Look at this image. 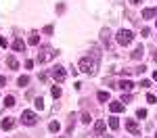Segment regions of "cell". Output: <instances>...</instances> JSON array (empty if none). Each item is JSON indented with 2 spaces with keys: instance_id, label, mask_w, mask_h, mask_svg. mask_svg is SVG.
<instances>
[{
  "instance_id": "cell-1",
  "label": "cell",
  "mask_w": 157,
  "mask_h": 138,
  "mask_svg": "<svg viewBox=\"0 0 157 138\" xmlns=\"http://www.w3.org/2000/svg\"><path fill=\"white\" fill-rule=\"evenodd\" d=\"M80 71H84V73H88V75H94L97 73V67H99V55H94V57H82L80 59Z\"/></svg>"
},
{
  "instance_id": "cell-2",
  "label": "cell",
  "mask_w": 157,
  "mask_h": 138,
  "mask_svg": "<svg viewBox=\"0 0 157 138\" xmlns=\"http://www.w3.org/2000/svg\"><path fill=\"white\" fill-rule=\"evenodd\" d=\"M59 53L55 48H50V46H44V48H40V53H38V63H46V61H52Z\"/></svg>"
},
{
  "instance_id": "cell-3",
  "label": "cell",
  "mask_w": 157,
  "mask_h": 138,
  "mask_svg": "<svg viewBox=\"0 0 157 138\" xmlns=\"http://www.w3.org/2000/svg\"><path fill=\"white\" fill-rule=\"evenodd\" d=\"M132 40H134V33L130 31V29H119V31H117V42H119L121 46L132 44Z\"/></svg>"
},
{
  "instance_id": "cell-4",
  "label": "cell",
  "mask_w": 157,
  "mask_h": 138,
  "mask_svg": "<svg viewBox=\"0 0 157 138\" xmlns=\"http://www.w3.org/2000/svg\"><path fill=\"white\" fill-rule=\"evenodd\" d=\"M21 122H23L25 126H36L38 117H36L34 111H23V113H21Z\"/></svg>"
},
{
  "instance_id": "cell-5",
  "label": "cell",
  "mask_w": 157,
  "mask_h": 138,
  "mask_svg": "<svg viewBox=\"0 0 157 138\" xmlns=\"http://www.w3.org/2000/svg\"><path fill=\"white\" fill-rule=\"evenodd\" d=\"M50 75L55 77L57 82H63L67 73H65V69H63V67H59V65H57V67H55V69H52V71H50Z\"/></svg>"
},
{
  "instance_id": "cell-6",
  "label": "cell",
  "mask_w": 157,
  "mask_h": 138,
  "mask_svg": "<svg viewBox=\"0 0 157 138\" xmlns=\"http://www.w3.org/2000/svg\"><path fill=\"white\" fill-rule=\"evenodd\" d=\"M126 128H128V132H132V134H141V126H138L134 119H128V122H126Z\"/></svg>"
},
{
  "instance_id": "cell-7",
  "label": "cell",
  "mask_w": 157,
  "mask_h": 138,
  "mask_svg": "<svg viewBox=\"0 0 157 138\" xmlns=\"http://www.w3.org/2000/svg\"><path fill=\"white\" fill-rule=\"evenodd\" d=\"M117 88H119V90H124V92H130V90L134 88V84L130 82V80H121V82L117 84Z\"/></svg>"
},
{
  "instance_id": "cell-8",
  "label": "cell",
  "mask_w": 157,
  "mask_h": 138,
  "mask_svg": "<svg viewBox=\"0 0 157 138\" xmlns=\"http://www.w3.org/2000/svg\"><path fill=\"white\" fill-rule=\"evenodd\" d=\"M109 111H111V113H119V111H124V102H119V100L111 102V105H109Z\"/></svg>"
},
{
  "instance_id": "cell-9",
  "label": "cell",
  "mask_w": 157,
  "mask_h": 138,
  "mask_svg": "<svg viewBox=\"0 0 157 138\" xmlns=\"http://www.w3.org/2000/svg\"><path fill=\"white\" fill-rule=\"evenodd\" d=\"M13 126H15L13 117H6V119H2V122H0V128H2V130H11Z\"/></svg>"
},
{
  "instance_id": "cell-10",
  "label": "cell",
  "mask_w": 157,
  "mask_h": 138,
  "mask_svg": "<svg viewBox=\"0 0 157 138\" xmlns=\"http://www.w3.org/2000/svg\"><path fill=\"white\" fill-rule=\"evenodd\" d=\"M157 17V8H145L143 11V19H153Z\"/></svg>"
},
{
  "instance_id": "cell-11",
  "label": "cell",
  "mask_w": 157,
  "mask_h": 138,
  "mask_svg": "<svg viewBox=\"0 0 157 138\" xmlns=\"http://www.w3.org/2000/svg\"><path fill=\"white\" fill-rule=\"evenodd\" d=\"M13 48L17 50V53H21V50H25V42H23L21 38H17V40L13 42Z\"/></svg>"
},
{
  "instance_id": "cell-12",
  "label": "cell",
  "mask_w": 157,
  "mask_h": 138,
  "mask_svg": "<svg viewBox=\"0 0 157 138\" xmlns=\"http://www.w3.org/2000/svg\"><path fill=\"white\" fill-rule=\"evenodd\" d=\"M105 128H107V124H105L103 119H99V122L94 124V132H97V134H103V132H105Z\"/></svg>"
},
{
  "instance_id": "cell-13",
  "label": "cell",
  "mask_w": 157,
  "mask_h": 138,
  "mask_svg": "<svg viewBox=\"0 0 157 138\" xmlns=\"http://www.w3.org/2000/svg\"><path fill=\"white\" fill-rule=\"evenodd\" d=\"M143 55H145V48L143 46H136L134 53H132V59H143Z\"/></svg>"
},
{
  "instance_id": "cell-14",
  "label": "cell",
  "mask_w": 157,
  "mask_h": 138,
  "mask_svg": "<svg viewBox=\"0 0 157 138\" xmlns=\"http://www.w3.org/2000/svg\"><path fill=\"white\" fill-rule=\"evenodd\" d=\"M6 65L11 67V69H17V67H19V63H17L15 57H8V59H6Z\"/></svg>"
},
{
  "instance_id": "cell-15",
  "label": "cell",
  "mask_w": 157,
  "mask_h": 138,
  "mask_svg": "<svg viewBox=\"0 0 157 138\" xmlns=\"http://www.w3.org/2000/svg\"><path fill=\"white\" fill-rule=\"evenodd\" d=\"M109 126H111V130H117L119 128V119L117 117H109Z\"/></svg>"
},
{
  "instance_id": "cell-16",
  "label": "cell",
  "mask_w": 157,
  "mask_h": 138,
  "mask_svg": "<svg viewBox=\"0 0 157 138\" xmlns=\"http://www.w3.org/2000/svg\"><path fill=\"white\" fill-rule=\"evenodd\" d=\"M97 98H99L101 102H105V100H109V92H105V90H101V92L97 94Z\"/></svg>"
},
{
  "instance_id": "cell-17",
  "label": "cell",
  "mask_w": 157,
  "mask_h": 138,
  "mask_svg": "<svg viewBox=\"0 0 157 138\" xmlns=\"http://www.w3.org/2000/svg\"><path fill=\"white\" fill-rule=\"evenodd\" d=\"M34 107H36V109H40V111L44 109V100H42V96H38L36 100H34Z\"/></svg>"
},
{
  "instance_id": "cell-18",
  "label": "cell",
  "mask_w": 157,
  "mask_h": 138,
  "mask_svg": "<svg viewBox=\"0 0 157 138\" xmlns=\"http://www.w3.org/2000/svg\"><path fill=\"white\" fill-rule=\"evenodd\" d=\"M48 130H50V132H59V130H61V124H59V122H50Z\"/></svg>"
},
{
  "instance_id": "cell-19",
  "label": "cell",
  "mask_w": 157,
  "mask_h": 138,
  "mask_svg": "<svg viewBox=\"0 0 157 138\" xmlns=\"http://www.w3.org/2000/svg\"><path fill=\"white\" fill-rule=\"evenodd\" d=\"M50 94H52V96H55V98H59V96H61V88H59V86H52Z\"/></svg>"
},
{
  "instance_id": "cell-20",
  "label": "cell",
  "mask_w": 157,
  "mask_h": 138,
  "mask_svg": "<svg viewBox=\"0 0 157 138\" xmlns=\"http://www.w3.org/2000/svg\"><path fill=\"white\" fill-rule=\"evenodd\" d=\"M38 42H40V38H38V33H34V36H29V44H32V46H36Z\"/></svg>"
},
{
  "instance_id": "cell-21",
  "label": "cell",
  "mask_w": 157,
  "mask_h": 138,
  "mask_svg": "<svg viewBox=\"0 0 157 138\" xmlns=\"http://www.w3.org/2000/svg\"><path fill=\"white\" fill-rule=\"evenodd\" d=\"M27 84H29V77L27 75H21L19 77V86H27Z\"/></svg>"
},
{
  "instance_id": "cell-22",
  "label": "cell",
  "mask_w": 157,
  "mask_h": 138,
  "mask_svg": "<svg viewBox=\"0 0 157 138\" xmlns=\"http://www.w3.org/2000/svg\"><path fill=\"white\" fill-rule=\"evenodd\" d=\"M4 105H6V107H13V105H15V96H6V98H4Z\"/></svg>"
},
{
  "instance_id": "cell-23",
  "label": "cell",
  "mask_w": 157,
  "mask_h": 138,
  "mask_svg": "<svg viewBox=\"0 0 157 138\" xmlns=\"http://www.w3.org/2000/svg\"><path fill=\"white\" fill-rule=\"evenodd\" d=\"M136 117H141V119L147 117V109H138V111H136Z\"/></svg>"
},
{
  "instance_id": "cell-24",
  "label": "cell",
  "mask_w": 157,
  "mask_h": 138,
  "mask_svg": "<svg viewBox=\"0 0 157 138\" xmlns=\"http://www.w3.org/2000/svg\"><path fill=\"white\" fill-rule=\"evenodd\" d=\"M134 71H136L138 75H141V73H145V71H147V67H145V65H141V67H138V69H134Z\"/></svg>"
},
{
  "instance_id": "cell-25",
  "label": "cell",
  "mask_w": 157,
  "mask_h": 138,
  "mask_svg": "<svg viewBox=\"0 0 157 138\" xmlns=\"http://www.w3.org/2000/svg\"><path fill=\"white\" fill-rule=\"evenodd\" d=\"M82 122H84V124H90V115L84 113V115H82Z\"/></svg>"
},
{
  "instance_id": "cell-26",
  "label": "cell",
  "mask_w": 157,
  "mask_h": 138,
  "mask_svg": "<svg viewBox=\"0 0 157 138\" xmlns=\"http://www.w3.org/2000/svg\"><path fill=\"white\" fill-rule=\"evenodd\" d=\"M147 100H149V102H157V98H155V94H147Z\"/></svg>"
},
{
  "instance_id": "cell-27",
  "label": "cell",
  "mask_w": 157,
  "mask_h": 138,
  "mask_svg": "<svg viewBox=\"0 0 157 138\" xmlns=\"http://www.w3.org/2000/svg\"><path fill=\"white\" fill-rule=\"evenodd\" d=\"M141 86H143V88H149L151 82H149V80H143V82H141Z\"/></svg>"
},
{
  "instance_id": "cell-28",
  "label": "cell",
  "mask_w": 157,
  "mask_h": 138,
  "mask_svg": "<svg viewBox=\"0 0 157 138\" xmlns=\"http://www.w3.org/2000/svg\"><path fill=\"white\" fill-rule=\"evenodd\" d=\"M52 31H55V29H52V25H46V27H44V33H52Z\"/></svg>"
},
{
  "instance_id": "cell-29",
  "label": "cell",
  "mask_w": 157,
  "mask_h": 138,
  "mask_svg": "<svg viewBox=\"0 0 157 138\" xmlns=\"http://www.w3.org/2000/svg\"><path fill=\"white\" fill-rule=\"evenodd\" d=\"M141 33H143V36H149L151 29H149V27H143V31H141Z\"/></svg>"
},
{
  "instance_id": "cell-30",
  "label": "cell",
  "mask_w": 157,
  "mask_h": 138,
  "mask_svg": "<svg viewBox=\"0 0 157 138\" xmlns=\"http://www.w3.org/2000/svg\"><path fill=\"white\" fill-rule=\"evenodd\" d=\"M0 46H6V40H4L2 36H0Z\"/></svg>"
},
{
  "instance_id": "cell-31",
  "label": "cell",
  "mask_w": 157,
  "mask_h": 138,
  "mask_svg": "<svg viewBox=\"0 0 157 138\" xmlns=\"http://www.w3.org/2000/svg\"><path fill=\"white\" fill-rule=\"evenodd\" d=\"M6 84V77H0V86H4Z\"/></svg>"
},
{
  "instance_id": "cell-32",
  "label": "cell",
  "mask_w": 157,
  "mask_h": 138,
  "mask_svg": "<svg viewBox=\"0 0 157 138\" xmlns=\"http://www.w3.org/2000/svg\"><path fill=\"white\" fill-rule=\"evenodd\" d=\"M130 2H132V4H141L143 0H130Z\"/></svg>"
},
{
  "instance_id": "cell-33",
  "label": "cell",
  "mask_w": 157,
  "mask_h": 138,
  "mask_svg": "<svg viewBox=\"0 0 157 138\" xmlns=\"http://www.w3.org/2000/svg\"><path fill=\"white\" fill-rule=\"evenodd\" d=\"M153 80H155V82H157V71H155V73H153Z\"/></svg>"
},
{
  "instance_id": "cell-34",
  "label": "cell",
  "mask_w": 157,
  "mask_h": 138,
  "mask_svg": "<svg viewBox=\"0 0 157 138\" xmlns=\"http://www.w3.org/2000/svg\"><path fill=\"white\" fill-rule=\"evenodd\" d=\"M155 138H157V134H155Z\"/></svg>"
},
{
  "instance_id": "cell-35",
  "label": "cell",
  "mask_w": 157,
  "mask_h": 138,
  "mask_svg": "<svg viewBox=\"0 0 157 138\" xmlns=\"http://www.w3.org/2000/svg\"><path fill=\"white\" fill-rule=\"evenodd\" d=\"M107 138H111V136H107Z\"/></svg>"
},
{
  "instance_id": "cell-36",
  "label": "cell",
  "mask_w": 157,
  "mask_h": 138,
  "mask_svg": "<svg viewBox=\"0 0 157 138\" xmlns=\"http://www.w3.org/2000/svg\"><path fill=\"white\" fill-rule=\"evenodd\" d=\"M61 138H63V136H61Z\"/></svg>"
}]
</instances>
